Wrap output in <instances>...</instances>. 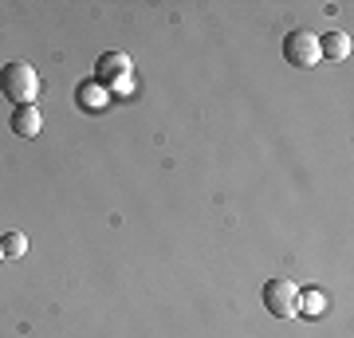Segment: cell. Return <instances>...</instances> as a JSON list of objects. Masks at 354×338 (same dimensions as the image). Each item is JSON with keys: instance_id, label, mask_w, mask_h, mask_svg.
I'll use <instances>...</instances> for the list:
<instances>
[{"instance_id": "1", "label": "cell", "mask_w": 354, "mask_h": 338, "mask_svg": "<svg viewBox=\"0 0 354 338\" xmlns=\"http://www.w3.org/2000/svg\"><path fill=\"white\" fill-rule=\"evenodd\" d=\"M0 95L16 106H36L39 95V75L32 63H4L0 67Z\"/></svg>"}, {"instance_id": "2", "label": "cell", "mask_w": 354, "mask_h": 338, "mask_svg": "<svg viewBox=\"0 0 354 338\" xmlns=\"http://www.w3.org/2000/svg\"><path fill=\"white\" fill-rule=\"evenodd\" d=\"M95 83H102V87L111 91H130L134 87V67H130V55H122V51H106L99 59V67H95Z\"/></svg>"}, {"instance_id": "3", "label": "cell", "mask_w": 354, "mask_h": 338, "mask_svg": "<svg viewBox=\"0 0 354 338\" xmlns=\"http://www.w3.org/2000/svg\"><path fill=\"white\" fill-rule=\"evenodd\" d=\"M295 299H299V288L291 283L288 276H276L264 283V307L268 314H276V319H291L295 314Z\"/></svg>"}, {"instance_id": "4", "label": "cell", "mask_w": 354, "mask_h": 338, "mask_svg": "<svg viewBox=\"0 0 354 338\" xmlns=\"http://www.w3.org/2000/svg\"><path fill=\"white\" fill-rule=\"evenodd\" d=\"M283 59H288L291 67H315V63L323 59V55H319L315 32H304V28L288 32V36H283Z\"/></svg>"}, {"instance_id": "5", "label": "cell", "mask_w": 354, "mask_h": 338, "mask_svg": "<svg viewBox=\"0 0 354 338\" xmlns=\"http://www.w3.org/2000/svg\"><path fill=\"white\" fill-rule=\"evenodd\" d=\"M8 126H12L16 138H36L39 130H44V114H39L36 106H16Z\"/></svg>"}, {"instance_id": "6", "label": "cell", "mask_w": 354, "mask_h": 338, "mask_svg": "<svg viewBox=\"0 0 354 338\" xmlns=\"http://www.w3.org/2000/svg\"><path fill=\"white\" fill-rule=\"evenodd\" d=\"M75 102H79V111H87V114L106 111V102H111V91L102 87V83H95V79H87V83H79Z\"/></svg>"}, {"instance_id": "7", "label": "cell", "mask_w": 354, "mask_h": 338, "mask_svg": "<svg viewBox=\"0 0 354 338\" xmlns=\"http://www.w3.org/2000/svg\"><path fill=\"white\" fill-rule=\"evenodd\" d=\"M295 314H304V319H319V314H327V295H323L319 288L299 291V299H295Z\"/></svg>"}, {"instance_id": "8", "label": "cell", "mask_w": 354, "mask_h": 338, "mask_svg": "<svg viewBox=\"0 0 354 338\" xmlns=\"http://www.w3.org/2000/svg\"><path fill=\"white\" fill-rule=\"evenodd\" d=\"M319 55H323V59H346V55H351V36H346V32H327V36H319Z\"/></svg>"}, {"instance_id": "9", "label": "cell", "mask_w": 354, "mask_h": 338, "mask_svg": "<svg viewBox=\"0 0 354 338\" xmlns=\"http://www.w3.org/2000/svg\"><path fill=\"white\" fill-rule=\"evenodd\" d=\"M0 248H4L8 260H20V256H28V236L24 232H4L0 236Z\"/></svg>"}, {"instance_id": "10", "label": "cell", "mask_w": 354, "mask_h": 338, "mask_svg": "<svg viewBox=\"0 0 354 338\" xmlns=\"http://www.w3.org/2000/svg\"><path fill=\"white\" fill-rule=\"evenodd\" d=\"M0 260H4V248H0Z\"/></svg>"}]
</instances>
